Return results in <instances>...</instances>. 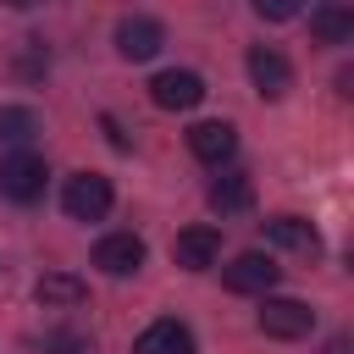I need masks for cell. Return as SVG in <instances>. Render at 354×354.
I'll use <instances>...</instances> for the list:
<instances>
[{
    "label": "cell",
    "mask_w": 354,
    "mask_h": 354,
    "mask_svg": "<svg viewBox=\"0 0 354 354\" xmlns=\"http://www.w3.org/2000/svg\"><path fill=\"white\" fill-rule=\"evenodd\" d=\"M44 160L33 155V149H17V155H6L0 160V194L6 199H17V205H33L39 194H44Z\"/></svg>",
    "instance_id": "1"
},
{
    "label": "cell",
    "mask_w": 354,
    "mask_h": 354,
    "mask_svg": "<svg viewBox=\"0 0 354 354\" xmlns=\"http://www.w3.org/2000/svg\"><path fill=\"white\" fill-rule=\"evenodd\" d=\"M111 177H100V171H77V177H66V194H61V205H66V216L72 221H100L105 210H111Z\"/></svg>",
    "instance_id": "2"
},
{
    "label": "cell",
    "mask_w": 354,
    "mask_h": 354,
    "mask_svg": "<svg viewBox=\"0 0 354 354\" xmlns=\"http://www.w3.org/2000/svg\"><path fill=\"white\" fill-rule=\"evenodd\" d=\"M277 277H282V266H277L271 254H260V249H243V254L221 271V282H227L232 293H266V299H271Z\"/></svg>",
    "instance_id": "3"
},
{
    "label": "cell",
    "mask_w": 354,
    "mask_h": 354,
    "mask_svg": "<svg viewBox=\"0 0 354 354\" xmlns=\"http://www.w3.org/2000/svg\"><path fill=\"white\" fill-rule=\"evenodd\" d=\"M310 326H315V310H310L304 299H266V304H260V332L277 337V343H293V337H304Z\"/></svg>",
    "instance_id": "4"
},
{
    "label": "cell",
    "mask_w": 354,
    "mask_h": 354,
    "mask_svg": "<svg viewBox=\"0 0 354 354\" xmlns=\"http://www.w3.org/2000/svg\"><path fill=\"white\" fill-rule=\"evenodd\" d=\"M249 77H254V94H260V100H282V94L293 88V66H288V55L271 50V44H254V50H249Z\"/></svg>",
    "instance_id": "5"
},
{
    "label": "cell",
    "mask_w": 354,
    "mask_h": 354,
    "mask_svg": "<svg viewBox=\"0 0 354 354\" xmlns=\"http://www.w3.org/2000/svg\"><path fill=\"white\" fill-rule=\"evenodd\" d=\"M160 44H166V28L155 17H122L116 22V55L122 61H149V55H160Z\"/></svg>",
    "instance_id": "6"
},
{
    "label": "cell",
    "mask_w": 354,
    "mask_h": 354,
    "mask_svg": "<svg viewBox=\"0 0 354 354\" xmlns=\"http://www.w3.org/2000/svg\"><path fill=\"white\" fill-rule=\"evenodd\" d=\"M149 100L160 105V111H194L199 100H205V77L199 72H160L155 83H149Z\"/></svg>",
    "instance_id": "7"
},
{
    "label": "cell",
    "mask_w": 354,
    "mask_h": 354,
    "mask_svg": "<svg viewBox=\"0 0 354 354\" xmlns=\"http://www.w3.org/2000/svg\"><path fill=\"white\" fill-rule=\"evenodd\" d=\"M171 254H177V266L183 271H210L216 260H221V232L216 227H183L177 232V243H171Z\"/></svg>",
    "instance_id": "8"
},
{
    "label": "cell",
    "mask_w": 354,
    "mask_h": 354,
    "mask_svg": "<svg viewBox=\"0 0 354 354\" xmlns=\"http://www.w3.org/2000/svg\"><path fill=\"white\" fill-rule=\"evenodd\" d=\"M94 266H100L105 277H133V271L144 266V238H138V232H111V238H100V243H94Z\"/></svg>",
    "instance_id": "9"
},
{
    "label": "cell",
    "mask_w": 354,
    "mask_h": 354,
    "mask_svg": "<svg viewBox=\"0 0 354 354\" xmlns=\"http://www.w3.org/2000/svg\"><path fill=\"white\" fill-rule=\"evenodd\" d=\"M188 149L205 166H227L238 149V133H232V122H199V127H188Z\"/></svg>",
    "instance_id": "10"
},
{
    "label": "cell",
    "mask_w": 354,
    "mask_h": 354,
    "mask_svg": "<svg viewBox=\"0 0 354 354\" xmlns=\"http://www.w3.org/2000/svg\"><path fill=\"white\" fill-rule=\"evenodd\" d=\"M133 354H194V337H188V326L183 321H155V326H144L138 337H133Z\"/></svg>",
    "instance_id": "11"
},
{
    "label": "cell",
    "mask_w": 354,
    "mask_h": 354,
    "mask_svg": "<svg viewBox=\"0 0 354 354\" xmlns=\"http://www.w3.org/2000/svg\"><path fill=\"white\" fill-rule=\"evenodd\" d=\"M266 243L293 249V254H315V249H321V232H315L304 216H271V221H266Z\"/></svg>",
    "instance_id": "12"
},
{
    "label": "cell",
    "mask_w": 354,
    "mask_h": 354,
    "mask_svg": "<svg viewBox=\"0 0 354 354\" xmlns=\"http://www.w3.org/2000/svg\"><path fill=\"white\" fill-rule=\"evenodd\" d=\"M83 293H88V288H83L72 271H44V277L33 282V299H39L44 310H77Z\"/></svg>",
    "instance_id": "13"
},
{
    "label": "cell",
    "mask_w": 354,
    "mask_h": 354,
    "mask_svg": "<svg viewBox=\"0 0 354 354\" xmlns=\"http://www.w3.org/2000/svg\"><path fill=\"white\" fill-rule=\"evenodd\" d=\"M249 205H254V183H249L243 171H227V177L210 183V210H216V216H238V210H249Z\"/></svg>",
    "instance_id": "14"
},
{
    "label": "cell",
    "mask_w": 354,
    "mask_h": 354,
    "mask_svg": "<svg viewBox=\"0 0 354 354\" xmlns=\"http://www.w3.org/2000/svg\"><path fill=\"white\" fill-rule=\"evenodd\" d=\"M310 33L321 44H348L354 39V11L348 6H315L310 11Z\"/></svg>",
    "instance_id": "15"
},
{
    "label": "cell",
    "mask_w": 354,
    "mask_h": 354,
    "mask_svg": "<svg viewBox=\"0 0 354 354\" xmlns=\"http://www.w3.org/2000/svg\"><path fill=\"white\" fill-rule=\"evenodd\" d=\"M39 133V116L28 105H0V144H28Z\"/></svg>",
    "instance_id": "16"
},
{
    "label": "cell",
    "mask_w": 354,
    "mask_h": 354,
    "mask_svg": "<svg viewBox=\"0 0 354 354\" xmlns=\"http://www.w3.org/2000/svg\"><path fill=\"white\" fill-rule=\"evenodd\" d=\"M254 17H266V22H288V17H299V6H293V0H254Z\"/></svg>",
    "instance_id": "17"
}]
</instances>
